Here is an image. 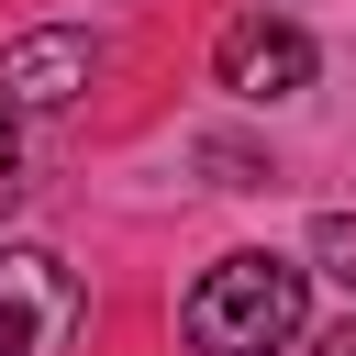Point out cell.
<instances>
[{
    "label": "cell",
    "mask_w": 356,
    "mask_h": 356,
    "mask_svg": "<svg viewBox=\"0 0 356 356\" xmlns=\"http://www.w3.org/2000/svg\"><path fill=\"white\" fill-rule=\"evenodd\" d=\"M89 78H100V44H89L78 22H33V33L0 44V100H11V111H67Z\"/></svg>",
    "instance_id": "277c9868"
},
{
    "label": "cell",
    "mask_w": 356,
    "mask_h": 356,
    "mask_svg": "<svg viewBox=\"0 0 356 356\" xmlns=\"http://www.w3.org/2000/svg\"><path fill=\"white\" fill-rule=\"evenodd\" d=\"M89 323V289L44 245H0V356H67Z\"/></svg>",
    "instance_id": "7a4b0ae2"
},
{
    "label": "cell",
    "mask_w": 356,
    "mask_h": 356,
    "mask_svg": "<svg viewBox=\"0 0 356 356\" xmlns=\"http://www.w3.org/2000/svg\"><path fill=\"white\" fill-rule=\"evenodd\" d=\"M11 156H22V122H11V100H0V178H11Z\"/></svg>",
    "instance_id": "8992f818"
},
{
    "label": "cell",
    "mask_w": 356,
    "mask_h": 356,
    "mask_svg": "<svg viewBox=\"0 0 356 356\" xmlns=\"http://www.w3.org/2000/svg\"><path fill=\"white\" fill-rule=\"evenodd\" d=\"M300 312H312V267H289V256H222L189 289L178 334L200 356H278V345H300Z\"/></svg>",
    "instance_id": "6da1fadb"
},
{
    "label": "cell",
    "mask_w": 356,
    "mask_h": 356,
    "mask_svg": "<svg viewBox=\"0 0 356 356\" xmlns=\"http://www.w3.org/2000/svg\"><path fill=\"white\" fill-rule=\"evenodd\" d=\"M312 356H356V323H334V334H323V345H312Z\"/></svg>",
    "instance_id": "52a82bcc"
},
{
    "label": "cell",
    "mask_w": 356,
    "mask_h": 356,
    "mask_svg": "<svg viewBox=\"0 0 356 356\" xmlns=\"http://www.w3.org/2000/svg\"><path fill=\"white\" fill-rule=\"evenodd\" d=\"M312 267L356 289V211H323V222H312Z\"/></svg>",
    "instance_id": "5b68a950"
},
{
    "label": "cell",
    "mask_w": 356,
    "mask_h": 356,
    "mask_svg": "<svg viewBox=\"0 0 356 356\" xmlns=\"http://www.w3.org/2000/svg\"><path fill=\"white\" fill-rule=\"evenodd\" d=\"M211 67H222V89H234V100H300L323 56H312V33H300V22L234 11V22H222V44H211Z\"/></svg>",
    "instance_id": "3957f363"
}]
</instances>
